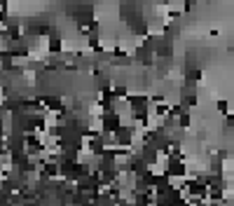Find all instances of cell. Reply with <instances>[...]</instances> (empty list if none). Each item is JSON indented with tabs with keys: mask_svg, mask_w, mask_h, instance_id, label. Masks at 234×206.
<instances>
[{
	"mask_svg": "<svg viewBox=\"0 0 234 206\" xmlns=\"http://www.w3.org/2000/svg\"><path fill=\"white\" fill-rule=\"evenodd\" d=\"M216 108H218V112H227V103H225V101H220Z\"/></svg>",
	"mask_w": 234,
	"mask_h": 206,
	"instance_id": "obj_1",
	"label": "cell"
}]
</instances>
